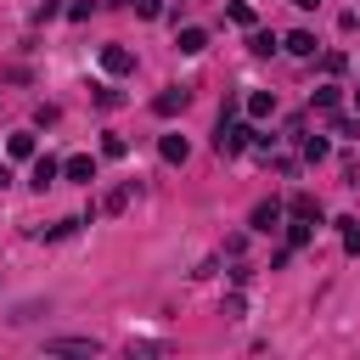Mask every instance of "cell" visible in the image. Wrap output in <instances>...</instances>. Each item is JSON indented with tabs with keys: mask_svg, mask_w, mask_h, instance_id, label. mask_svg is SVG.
<instances>
[{
	"mask_svg": "<svg viewBox=\"0 0 360 360\" xmlns=\"http://www.w3.org/2000/svg\"><path fill=\"white\" fill-rule=\"evenodd\" d=\"M253 124H231V118H219V135H214V146H219V158H231V152H242V146H253Z\"/></svg>",
	"mask_w": 360,
	"mask_h": 360,
	"instance_id": "obj_1",
	"label": "cell"
},
{
	"mask_svg": "<svg viewBox=\"0 0 360 360\" xmlns=\"http://www.w3.org/2000/svg\"><path fill=\"white\" fill-rule=\"evenodd\" d=\"M186 101H191V96H186L180 84H169V90L152 96V112H158V118H174V112H186Z\"/></svg>",
	"mask_w": 360,
	"mask_h": 360,
	"instance_id": "obj_2",
	"label": "cell"
},
{
	"mask_svg": "<svg viewBox=\"0 0 360 360\" xmlns=\"http://www.w3.org/2000/svg\"><path fill=\"white\" fill-rule=\"evenodd\" d=\"M101 68L107 73H135V51L129 45H101Z\"/></svg>",
	"mask_w": 360,
	"mask_h": 360,
	"instance_id": "obj_3",
	"label": "cell"
},
{
	"mask_svg": "<svg viewBox=\"0 0 360 360\" xmlns=\"http://www.w3.org/2000/svg\"><path fill=\"white\" fill-rule=\"evenodd\" d=\"M56 180H62V163H56V158H34L28 186H34V191H45V186H56Z\"/></svg>",
	"mask_w": 360,
	"mask_h": 360,
	"instance_id": "obj_4",
	"label": "cell"
},
{
	"mask_svg": "<svg viewBox=\"0 0 360 360\" xmlns=\"http://www.w3.org/2000/svg\"><path fill=\"white\" fill-rule=\"evenodd\" d=\"M248 225H253V231H276V225H281V202H276V197H264V202L253 208V219H248Z\"/></svg>",
	"mask_w": 360,
	"mask_h": 360,
	"instance_id": "obj_5",
	"label": "cell"
},
{
	"mask_svg": "<svg viewBox=\"0 0 360 360\" xmlns=\"http://www.w3.org/2000/svg\"><path fill=\"white\" fill-rule=\"evenodd\" d=\"M174 45H180V56H202V51H208V34H202V28H180Z\"/></svg>",
	"mask_w": 360,
	"mask_h": 360,
	"instance_id": "obj_6",
	"label": "cell"
},
{
	"mask_svg": "<svg viewBox=\"0 0 360 360\" xmlns=\"http://www.w3.org/2000/svg\"><path fill=\"white\" fill-rule=\"evenodd\" d=\"M62 174H68V180H79V186H90V180H96V158H84V152H79V158H68V163H62Z\"/></svg>",
	"mask_w": 360,
	"mask_h": 360,
	"instance_id": "obj_7",
	"label": "cell"
},
{
	"mask_svg": "<svg viewBox=\"0 0 360 360\" xmlns=\"http://www.w3.org/2000/svg\"><path fill=\"white\" fill-rule=\"evenodd\" d=\"M51 354H96V338H51Z\"/></svg>",
	"mask_w": 360,
	"mask_h": 360,
	"instance_id": "obj_8",
	"label": "cell"
},
{
	"mask_svg": "<svg viewBox=\"0 0 360 360\" xmlns=\"http://www.w3.org/2000/svg\"><path fill=\"white\" fill-rule=\"evenodd\" d=\"M158 152H163V163H186V158H191L186 135H163V141H158Z\"/></svg>",
	"mask_w": 360,
	"mask_h": 360,
	"instance_id": "obj_9",
	"label": "cell"
},
{
	"mask_svg": "<svg viewBox=\"0 0 360 360\" xmlns=\"http://www.w3.org/2000/svg\"><path fill=\"white\" fill-rule=\"evenodd\" d=\"M270 112H276V96L270 90H253L248 96V118H270Z\"/></svg>",
	"mask_w": 360,
	"mask_h": 360,
	"instance_id": "obj_10",
	"label": "cell"
},
{
	"mask_svg": "<svg viewBox=\"0 0 360 360\" xmlns=\"http://www.w3.org/2000/svg\"><path fill=\"white\" fill-rule=\"evenodd\" d=\"M287 51H292V56H315V34H309V28L287 34Z\"/></svg>",
	"mask_w": 360,
	"mask_h": 360,
	"instance_id": "obj_11",
	"label": "cell"
},
{
	"mask_svg": "<svg viewBox=\"0 0 360 360\" xmlns=\"http://www.w3.org/2000/svg\"><path fill=\"white\" fill-rule=\"evenodd\" d=\"M6 152H11V158H34V129H17V135L6 141Z\"/></svg>",
	"mask_w": 360,
	"mask_h": 360,
	"instance_id": "obj_12",
	"label": "cell"
},
{
	"mask_svg": "<svg viewBox=\"0 0 360 360\" xmlns=\"http://www.w3.org/2000/svg\"><path fill=\"white\" fill-rule=\"evenodd\" d=\"M309 236H315V219H292V231H287V248L298 253V248H304Z\"/></svg>",
	"mask_w": 360,
	"mask_h": 360,
	"instance_id": "obj_13",
	"label": "cell"
},
{
	"mask_svg": "<svg viewBox=\"0 0 360 360\" xmlns=\"http://www.w3.org/2000/svg\"><path fill=\"white\" fill-rule=\"evenodd\" d=\"M292 219H315L321 225V202L315 197H292Z\"/></svg>",
	"mask_w": 360,
	"mask_h": 360,
	"instance_id": "obj_14",
	"label": "cell"
},
{
	"mask_svg": "<svg viewBox=\"0 0 360 360\" xmlns=\"http://www.w3.org/2000/svg\"><path fill=\"white\" fill-rule=\"evenodd\" d=\"M248 45H253L259 56H270V51H276V34H270V28H253V39H248Z\"/></svg>",
	"mask_w": 360,
	"mask_h": 360,
	"instance_id": "obj_15",
	"label": "cell"
},
{
	"mask_svg": "<svg viewBox=\"0 0 360 360\" xmlns=\"http://www.w3.org/2000/svg\"><path fill=\"white\" fill-rule=\"evenodd\" d=\"M309 101H315V107H321V112H332V107H338V84H321V90H315V96H309Z\"/></svg>",
	"mask_w": 360,
	"mask_h": 360,
	"instance_id": "obj_16",
	"label": "cell"
},
{
	"mask_svg": "<svg viewBox=\"0 0 360 360\" xmlns=\"http://www.w3.org/2000/svg\"><path fill=\"white\" fill-rule=\"evenodd\" d=\"M326 152H332V146H326V141H321V135H304V158H309V163H321V158H326Z\"/></svg>",
	"mask_w": 360,
	"mask_h": 360,
	"instance_id": "obj_17",
	"label": "cell"
},
{
	"mask_svg": "<svg viewBox=\"0 0 360 360\" xmlns=\"http://www.w3.org/2000/svg\"><path fill=\"white\" fill-rule=\"evenodd\" d=\"M79 225H84V219H56V225H51V231H45V242H62V236H73V231H79Z\"/></svg>",
	"mask_w": 360,
	"mask_h": 360,
	"instance_id": "obj_18",
	"label": "cell"
},
{
	"mask_svg": "<svg viewBox=\"0 0 360 360\" xmlns=\"http://www.w3.org/2000/svg\"><path fill=\"white\" fill-rule=\"evenodd\" d=\"M338 225H343V248H349V253H360V231H354V219H338Z\"/></svg>",
	"mask_w": 360,
	"mask_h": 360,
	"instance_id": "obj_19",
	"label": "cell"
},
{
	"mask_svg": "<svg viewBox=\"0 0 360 360\" xmlns=\"http://www.w3.org/2000/svg\"><path fill=\"white\" fill-rule=\"evenodd\" d=\"M231 22H242V28H253V6H242V0H236V6H231Z\"/></svg>",
	"mask_w": 360,
	"mask_h": 360,
	"instance_id": "obj_20",
	"label": "cell"
},
{
	"mask_svg": "<svg viewBox=\"0 0 360 360\" xmlns=\"http://www.w3.org/2000/svg\"><path fill=\"white\" fill-rule=\"evenodd\" d=\"M135 11L141 17H163V0H135Z\"/></svg>",
	"mask_w": 360,
	"mask_h": 360,
	"instance_id": "obj_21",
	"label": "cell"
},
{
	"mask_svg": "<svg viewBox=\"0 0 360 360\" xmlns=\"http://www.w3.org/2000/svg\"><path fill=\"white\" fill-rule=\"evenodd\" d=\"M292 6H298V11H315V6H321V0H292Z\"/></svg>",
	"mask_w": 360,
	"mask_h": 360,
	"instance_id": "obj_22",
	"label": "cell"
},
{
	"mask_svg": "<svg viewBox=\"0 0 360 360\" xmlns=\"http://www.w3.org/2000/svg\"><path fill=\"white\" fill-rule=\"evenodd\" d=\"M6 186H11V169H6V163H0V191H6Z\"/></svg>",
	"mask_w": 360,
	"mask_h": 360,
	"instance_id": "obj_23",
	"label": "cell"
},
{
	"mask_svg": "<svg viewBox=\"0 0 360 360\" xmlns=\"http://www.w3.org/2000/svg\"><path fill=\"white\" fill-rule=\"evenodd\" d=\"M354 112H360V90H354Z\"/></svg>",
	"mask_w": 360,
	"mask_h": 360,
	"instance_id": "obj_24",
	"label": "cell"
}]
</instances>
